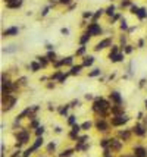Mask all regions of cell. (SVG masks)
<instances>
[{"instance_id": "5bb4252c", "label": "cell", "mask_w": 147, "mask_h": 157, "mask_svg": "<svg viewBox=\"0 0 147 157\" xmlns=\"http://www.w3.org/2000/svg\"><path fill=\"white\" fill-rule=\"evenodd\" d=\"M137 15H138V18H140V19H143V18H146V16H147V12H146V9H140Z\"/></svg>"}, {"instance_id": "2e32d148", "label": "cell", "mask_w": 147, "mask_h": 157, "mask_svg": "<svg viewBox=\"0 0 147 157\" xmlns=\"http://www.w3.org/2000/svg\"><path fill=\"white\" fill-rule=\"evenodd\" d=\"M81 68H82V66H74L72 71H71V75H77V74L81 71Z\"/></svg>"}, {"instance_id": "60d3db41", "label": "cell", "mask_w": 147, "mask_h": 157, "mask_svg": "<svg viewBox=\"0 0 147 157\" xmlns=\"http://www.w3.org/2000/svg\"><path fill=\"white\" fill-rule=\"evenodd\" d=\"M47 150H49V151H51V150H54V144H49V147H47Z\"/></svg>"}, {"instance_id": "d4e9b609", "label": "cell", "mask_w": 147, "mask_h": 157, "mask_svg": "<svg viewBox=\"0 0 147 157\" xmlns=\"http://www.w3.org/2000/svg\"><path fill=\"white\" fill-rule=\"evenodd\" d=\"M102 13H103V10H102V9H100V10H97V13H94V15H93V19H94V21H96V19H97V18H99V16H100V15H102Z\"/></svg>"}, {"instance_id": "5b68a950", "label": "cell", "mask_w": 147, "mask_h": 157, "mask_svg": "<svg viewBox=\"0 0 147 157\" xmlns=\"http://www.w3.org/2000/svg\"><path fill=\"white\" fill-rule=\"evenodd\" d=\"M107 46H110V38H106V40H103V41H100L94 48L99 51V50H102V48H104V47H107Z\"/></svg>"}, {"instance_id": "ac0fdd59", "label": "cell", "mask_w": 147, "mask_h": 157, "mask_svg": "<svg viewBox=\"0 0 147 157\" xmlns=\"http://www.w3.org/2000/svg\"><path fill=\"white\" fill-rule=\"evenodd\" d=\"M40 66H41L40 63H35V62H32V63H31V69H32L34 72H35V71H38V69H40Z\"/></svg>"}, {"instance_id": "8fae6325", "label": "cell", "mask_w": 147, "mask_h": 157, "mask_svg": "<svg viewBox=\"0 0 147 157\" xmlns=\"http://www.w3.org/2000/svg\"><path fill=\"white\" fill-rule=\"evenodd\" d=\"M132 129H134V132H135L137 135H144V129H143V126L137 125V126H134Z\"/></svg>"}, {"instance_id": "ab89813d", "label": "cell", "mask_w": 147, "mask_h": 157, "mask_svg": "<svg viewBox=\"0 0 147 157\" xmlns=\"http://www.w3.org/2000/svg\"><path fill=\"white\" fill-rule=\"evenodd\" d=\"M66 79V75H60V78H59V82H63Z\"/></svg>"}, {"instance_id": "836d02e7", "label": "cell", "mask_w": 147, "mask_h": 157, "mask_svg": "<svg viewBox=\"0 0 147 157\" xmlns=\"http://www.w3.org/2000/svg\"><path fill=\"white\" fill-rule=\"evenodd\" d=\"M68 122H69V123H71V125H74V123H75V117H74V116H71Z\"/></svg>"}, {"instance_id": "f1b7e54d", "label": "cell", "mask_w": 147, "mask_h": 157, "mask_svg": "<svg viewBox=\"0 0 147 157\" xmlns=\"http://www.w3.org/2000/svg\"><path fill=\"white\" fill-rule=\"evenodd\" d=\"M99 74H100V71H99V69H96V71H93V72L90 74V76H97Z\"/></svg>"}, {"instance_id": "f546056e", "label": "cell", "mask_w": 147, "mask_h": 157, "mask_svg": "<svg viewBox=\"0 0 147 157\" xmlns=\"http://www.w3.org/2000/svg\"><path fill=\"white\" fill-rule=\"evenodd\" d=\"M138 10H140V9H138L137 6H131V12H132V13H138Z\"/></svg>"}, {"instance_id": "f35d334b", "label": "cell", "mask_w": 147, "mask_h": 157, "mask_svg": "<svg viewBox=\"0 0 147 157\" xmlns=\"http://www.w3.org/2000/svg\"><path fill=\"white\" fill-rule=\"evenodd\" d=\"M84 51H85V48H84V47H81V48H80V50L77 51V55H82V53H84Z\"/></svg>"}, {"instance_id": "4316f807", "label": "cell", "mask_w": 147, "mask_h": 157, "mask_svg": "<svg viewBox=\"0 0 147 157\" xmlns=\"http://www.w3.org/2000/svg\"><path fill=\"white\" fill-rule=\"evenodd\" d=\"M63 62V65H71L72 63V57H66L65 60H62Z\"/></svg>"}, {"instance_id": "ffe728a7", "label": "cell", "mask_w": 147, "mask_h": 157, "mask_svg": "<svg viewBox=\"0 0 147 157\" xmlns=\"http://www.w3.org/2000/svg\"><path fill=\"white\" fill-rule=\"evenodd\" d=\"M72 154V150H66V151H63L62 154H60V157H69Z\"/></svg>"}, {"instance_id": "603a6c76", "label": "cell", "mask_w": 147, "mask_h": 157, "mask_svg": "<svg viewBox=\"0 0 147 157\" xmlns=\"http://www.w3.org/2000/svg\"><path fill=\"white\" fill-rule=\"evenodd\" d=\"M90 126H91L90 122H84V123L81 125V128H82V129H90Z\"/></svg>"}, {"instance_id": "cb8c5ba5", "label": "cell", "mask_w": 147, "mask_h": 157, "mask_svg": "<svg viewBox=\"0 0 147 157\" xmlns=\"http://www.w3.org/2000/svg\"><path fill=\"white\" fill-rule=\"evenodd\" d=\"M43 132H44V129H43V126H40V128H37V131H35V134H37V135H38V137H40V135H43Z\"/></svg>"}, {"instance_id": "7c38bea8", "label": "cell", "mask_w": 147, "mask_h": 157, "mask_svg": "<svg viewBox=\"0 0 147 157\" xmlns=\"http://www.w3.org/2000/svg\"><path fill=\"white\" fill-rule=\"evenodd\" d=\"M110 97H112V100L116 101L118 104L121 103V96H119V93H112V94H110Z\"/></svg>"}, {"instance_id": "ba28073f", "label": "cell", "mask_w": 147, "mask_h": 157, "mask_svg": "<svg viewBox=\"0 0 147 157\" xmlns=\"http://www.w3.org/2000/svg\"><path fill=\"white\" fill-rule=\"evenodd\" d=\"M15 34H18V28H9V29H6L5 32H3V35H15Z\"/></svg>"}, {"instance_id": "e0dca14e", "label": "cell", "mask_w": 147, "mask_h": 157, "mask_svg": "<svg viewBox=\"0 0 147 157\" xmlns=\"http://www.w3.org/2000/svg\"><path fill=\"white\" fill-rule=\"evenodd\" d=\"M91 63H93V57H91V56H88V57L84 59V66H90Z\"/></svg>"}, {"instance_id": "7dc6e473", "label": "cell", "mask_w": 147, "mask_h": 157, "mask_svg": "<svg viewBox=\"0 0 147 157\" xmlns=\"http://www.w3.org/2000/svg\"><path fill=\"white\" fill-rule=\"evenodd\" d=\"M10 2H16V0H7V3H10Z\"/></svg>"}, {"instance_id": "44dd1931", "label": "cell", "mask_w": 147, "mask_h": 157, "mask_svg": "<svg viewBox=\"0 0 147 157\" xmlns=\"http://www.w3.org/2000/svg\"><path fill=\"white\" fill-rule=\"evenodd\" d=\"M106 13H107V15H113V13H115V6H110V7L106 10Z\"/></svg>"}, {"instance_id": "ee69618b", "label": "cell", "mask_w": 147, "mask_h": 157, "mask_svg": "<svg viewBox=\"0 0 147 157\" xmlns=\"http://www.w3.org/2000/svg\"><path fill=\"white\" fill-rule=\"evenodd\" d=\"M107 145V139H103V141H102V147H106Z\"/></svg>"}, {"instance_id": "c3c4849f", "label": "cell", "mask_w": 147, "mask_h": 157, "mask_svg": "<svg viewBox=\"0 0 147 157\" xmlns=\"http://www.w3.org/2000/svg\"><path fill=\"white\" fill-rule=\"evenodd\" d=\"M146 107H147V101H146Z\"/></svg>"}, {"instance_id": "74e56055", "label": "cell", "mask_w": 147, "mask_h": 157, "mask_svg": "<svg viewBox=\"0 0 147 157\" xmlns=\"http://www.w3.org/2000/svg\"><path fill=\"white\" fill-rule=\"evenodd\" d=\"M90 16H93L91 12H84V18H90Z\"/></svg>"}, {"instance_id": "277c9868", "label": "cell", "mask_w": 147, "mask_h": 157, "mask_svg": "<svg viewBox=\"0 0 147 157\" xmlns=\"http://www.w3.org/2000/svg\"><path fill=\"white\" fill-rule=\"evenodd\" d=\"M100 27H97L96 24H93V25H90L88 27V34L90 35H96V34H100Z\"/></svg>"}, {"instance_id": "83f0119b", "label": "cell", "mask_w": 147, "mask_h": 157, "mask_svg": "<svg viewBox=\"0 0 147 157\" xmlns=\"http://www.w3.org/2000/svg\"><path fill=\"white\" fill-rule=\"evenodd\" d=\"M32 151H34V150H32V148H28V150H27V151H25V153H24V157H28V156H29V154H31V153H32Z\"/></svg>"}, {"instance_id": "52a82bcc", "label": "cell", "mask_w": 147, "mask_h": 157, "mask_svg": "<svg viewBox=\"0 0 147 157\" xmlns=\"http://www.w3.org/2000/svg\"><path fill=\"white\" fill-rule=\"evenodd\" d=\"M96 126H97L99 131H106V129H107V123H106L104 120H99L97 123H96Z\"/></svg>"}, {"instance_id": "4fadbf2b", "label": "cell", "mask_w": 147, "mask_h": 157, "mask_svg": "<svg viewBox=\"0 0 147 157\" xmlns=\"http://www.w3.org/2000/svg\"><path fill=\"white\" fill-rule=\"evenodd\" d=\"M21 0H16V2H10V3H7V7H19L21 6Z\"/></svg>"}, {"instance_id": "4dcf8cb0", "label": "cell", "mask_w": 147, "mask_h": 157, "mask_svg": "<svg viewBox=\"0 0 147 157\" xmlns=\"http://www.w3.org/2000/svg\"><path fill=\"white\" fill-rule=\"evenodd\" d=\"M77 134H78V131H74V129H72V132H71L69 137H71V138H77Z\"/></svg>"}, {"instance_id": "9c48e42d", "label": "cell", "mask_w": 147, "mask_h": 157, "mask_svg": "<svg viewBox=\"0 0 147 157\" xmlns=\"http://www.w3.org/2000/svg\"><path fill=\"white\" fill-rule=\"evenodd\" d=\"M110 147H112L113 150H119L121 148V143L116 141V139H112V141H110Z\"/></svg>"}, {"instance_id": "484cf974", "label": "cell", "mask_w": 147, "mask_h": 157, "mask_svg": "<svg viewBox=\"0 0 147 157\" xmlns=\"http://www.w3.org/2000/svg\"><path fill=\"white\" fill-rule=\"evenodd\" d=\"M119 135H121L122 138H125V139H126V138H130V132H128V131H125V132H121Z\"/></svg>"}, {"instance_id": "7a4b0ae2", "label": "cell", "mask_w": 147, "mask_h": 157, "mask_svg": "<svg viewBox=\"0 0 147 157\" xmlns=\"http://www.w3.org/2000/svg\"><path fill=\"white\" fill-rule=\"evenodd\" d=\"M126 120H128V117H125V116H118V117L112 119V125L118 126V125H122V123H125Z\"/></svg>"}, {"instance_id": "f6af8a7d", "label": "cell", "mask_w": 147, "mask_h": 157, "mask_svg": "<svg viewBox=\"0 0 147 157\" xmlns=\"http://www.w3.org/2000/svg\"><path fill=\"white\" fill-rule=\"evenodd\" d=\"M37 125H38V123H37V120H34V122H32V123H31V126H34V128H35Z\"/></svg>"}, {"instance_id": "3957f363", "label": "cell", "mask_w": 147, "mask_h": 157, "mask_svg": "<svg viewBox=\"0 0 147 157\" xmlns=\"http://www.w3.org/2000/svg\"><path fill=\"white\" fill-rule=\"evenodd\" d=\"M18 141H19L21 144L27 143V141H28V132H27V131H21L19 134H18Z\"/></svg>"}, {"instance_id": "bcb514c9", "label": "cell", "mask_w": 147, "mask_h": 157, "mask_svg": "<svg viewBox=\"0 0 147 157\" xmlns=\"http://www.w3.org/2000/svg\"><path fill=\"white\" fill-rule=\"evenodd\" d=\"M60 3H65V5H68V3H69V0H60Z\"/></svg>"}, {"instance_id": "d6a6232c", "label": "cell", "mask_w": 147, "mask_h": 157, "mask_svg": "<svg viewBox=\"0 0 147 157\" xmlns=\"http://www.w3.org/2000/svg\"><path fill=\"white\" fill-rule=\"evenodd\" d=\"M66 110H68V106H65V107H62V109H60L59 112H60V115H65V113H66Z\"/></svg>"}, {"instance_id": "7402d4cb", "label": "cell", "mask_w": 147, "mask_h": 157, "mask_svg": "<svg viewBox=\"0 0 147 157\" xmlns=\"http://www.w3.org/2000/svg\"><path fill=\"white\" fill-rule=\"evenodd\" d=\"M38 62H40V65H41V66H46V65H47L46 57H38Z\"/></svg>"}, {"instance_id": "d6986e66", "label": "cell", "mask_w": 147, "mask_h": 157, "mask_svg": "<svg viewBox=\"0 0 147 157\" xmlns=\"http://www.w3.org/2000/svg\"><path fill=\"white\" fill-rule=\"evenodd\" d=\"M110 59H112V62H119V60H122V56L121 55H113V56H110Z\"/></svg>"}, {"instance_id": "e575fe53", "label": "cell", "mask_w": 147, "mask_h": 157, "mask_svg": "<svg viewBox=\"0 0 147 157\" xmlns=\"http://www.w3.org/2000/svg\"><path fill=\"white\" fill-rule=\"evenodd\" d=\"M122 7H126V6H130V2L128 0H125V2H122V5H121Z\"/></svg>"}, {"instance_id": "9a60e30c", "label": "cell", "mask_w": 147, "mask_h": 157, "mask_svg": "<svg viewBox=\"0 0 147 157\" xmlns=\"http://www.w3.org/2000/svg\"><path fill=\"white\" fill-rule=\"evenodd\" d=\"M88 38H90V34L87 32V34H84V35L81 37V40H80V43H81V44H85V43L88 41Z\"/></svg>"}, {"instance_id": "1f68e13d", "label": "cell", "mask_w": 147, "mask_h": 157, "mask_svg": "<svg viewBox=\"0 0 147 157\" xmlns=\"http://www.w3.org/2000/svg\"><path fill=\"white\" fill-rule=\"evenodd\" d=\"M47 57H49L50 60H54V57H56V56H54V53H51V51H50V53L47 55Z\"/></svg>"}, {"instance_id": "30bf717a", "label": "cell", "mask_w": 147, "mask_h": 157, "mask_svg": "<svg viewBox=\"0 0 147 157\" xmlns=\"http://www.w3.org/2000/svg\"><path fill=\"white\" fill-rule=\"evenodd\" d=\"M40 145H43V138H40V137H38V138H37V141L34 143V145H32L31 148H32V150H37Z\"/></svg>"}, {"instance_id": "8d00e7d4", "label": "cell", "mask_w": 147, "mask_h": 157, "mask_svg": "<svg viewBox=\"0 0 147 157\" xmlns=\"http://www.w3.org/2000/svg\"><path fill=\"white\" fill-rule=\"evenodd\" d=\"M121 28H122V29H126V22H125V21L121 22Z\"/></svg>"}, {"instance_id": "7bdbcfd3", "label": "cell", "mask_w": 147, "mask_h": 157, "mask_svg": "<svg viewBox=\"0 0 147 157\" xmlns=\"http://www.w3.org/2000/svg\"><path fill=\"white\" fill-rule=\"evenodd\" d=\"M113 113H116V115L121 113V109H119V107H115V109H113Z\"/></svg>"}, {"instance_id": "b9f144b4", "label": "cell", "mask_w": 147, "mask_h": 157, "mask_svg": "<svg viewBox=\"0 0 147 157\" xmlns=\"http://www.w3.org/2000/svg\"><path fill=\"white\" fill-rule=\"evenodd\" d=\"M125 51H126V53H131V51H132V48H131L130 46H126V48H125Z\"/></svg>"}, {"instance_id": "8992f818", "label": "cell", "mask_w": 147, "mask_h": 157, "mask_svg": "<svg viewBox=\"0 0 147 157\" xmlns=\"http://www.w3.org/2000/svg\"><path fill=\"white\" fill-rule=\"evenodd\" d=\"M135 156L137 157H147V153H146V150L143 147H137L135 148Z\"/></svg>"}, {"instance_id": "6da1fadb", "label": "cell", "mask_w": 147, "mask_h": 157, "mask_svg": "<svg viewBox=\"0 0 147 157\" xmlns=\"http://www.w3.org/2000/svg\"><path fill=\"white\" fill-rule=\"evenodd\" d=\"M107 107H109V103L104 101V100H102V98H97L96 103H94V106H93V109H94L96 112H102V113H104V110H106Z\"/></svg>"}, {"instance_id": "d590c367", "label": "cell", "mask_w": 147, "mask_h": 157, "mask_svg": "<svg viewBox=\"0 0 147 157\" xmlns=\"http://www.w3.org/2000/svg\"><path fill=\"white\" fill-rule=\"evenodd\" d=\"M116 51H118V48H116V47H113V48H112V51H110V56L116 55Z\"/></svg>"}]
</instances>
